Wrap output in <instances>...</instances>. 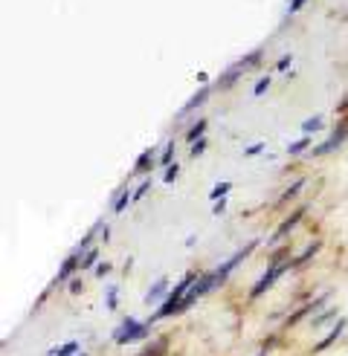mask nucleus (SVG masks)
<instances>
[{
	"label": "nucleus",
	"mask_w": 348,
	"mask_h": 356,
	"mask_svg": "<svg viewBox=\"0 0 348 356\" xmlns=\"http://www.w3.org/2000/svg\"><path fill=\"white\" fill-rule=\"evenodd\" d=\"M191 284H195V275H183V278L177 281V287H174V290L168 293V298H166L163 305H160V310H157V313L148 318V325L160 322V318H166V316H171V313H180V305H183V298L189 296Z\"/></svg>",
	"instance_id": "obj_1"
},
{
	"label": "nucleus",
	"mask_w": 348,
	"mask_h": 356,
	"mask_svg": "<svg viewBox=\"0 0 348 356\" xmlns=\"http://www.w3.org/2000/svg\"><path fill=\"white\" fill-rule=\"evenodd\" d=\"M148 333H151V325L148 322H139V318L128 316V318H122V325L113 330V342L116 345H131V342L145 339Z\"/></svg>",
	"instance_id": "obj_2"
},
{
	"label": "nucleus",
	"mask_w": 348,
	"mask_h": 356,
	"mask_svg": "<svg viewBox=\"0 0 348 356\" xmlns=\"http://www.w3.org/2000/svg\"><path fill=\"white\" fill-rule=\"evenodd\" d=\"M287 266H290V264H285V261H273V264L267 266V273H264V275H261V278L255 281V287H253V293H250V296H253V298L264 296V293L273 287V284H276V278H278V275H282V273L287 270Z\"/></svg>",
	"instance_id": "obj_3"
},
{
	"label": "nucleus",
	"mask_w": 348,
	"mask_h": 356,
	"mask_svg": "<svg viewBox=\"0 0 348 356\" xmlns=\"http://www.w3.org/2000/svg\"><path fill=\"white\" fill-rule=\"evenodd\" d=\"M255 246H258V241H253V243H250L247 249H241V252H235V255H232L230 261H226V264H221V266H218V270H215V278H218V284H221V281H223L226 275H230V273L235 270V266H238V264H241L244 258H247V255L253 252V249H255Z\"/></svg>",
	"instance_id": "obj_4"
},
{
	"label": "nucleus",
	"mask_w": 348,
	"mask_h": 356,
	"mask_svg": "<svg viewBox=\"0 0 348 356\" xmlns=\"http://www.w3.org/2000/svg\"><path fill=\"white\" fill-rule=\"evenodd\" d=\"M345 136H348V124H340V131H337V134H331V139L322 142V145L317 148V154H319V156H322V154H331L334 148L342 145V139H345Z\"/></svg>",
	"instance_id": "obj_5"
},
{
	"label": "nucleus",
	"mask_w": 348,
	"mask_h": 356,
	"mask_svg": "<svg viewBox=\"0 0 348 356\" xmlns=\"http://www.w3.org/2000/svg\"><path fill=\"white\" fill-rule=\"evenodd\" d=\"M345 325H348L345 318H340V322H337L334 327H331V333L325 336V339H322V342H317V345H313V353H322V350H325V348H328L331 342H337L340 336H342V330H345Z\"/></svg>",
	"instance_id": "obj_6"
},
{
	"label": "nucleus",
	"mask_w": 348,
	"mask_h": 356,
	"mask_svg": "<svg viewBox=\"0 0 348 356\" xmlns=\"http://www.w3.org/2000/svg\"><path fill=\"white\" fill-rule=\"evenodd\" d=\"M302 215H305V209H296V211H293V215H290V218H287V220H285V223H282V226H278V229H276V232H273V241H270V243H276V241H282V238H285V235L290 232V229H293L296 223H299V218H302Z\"/></svg>",
	"instance_id": "obj_7"
},
{
	"label": "nucleus",
	"mask_w": 348,
	"mask_h": 356,
	"mask_svg": "<svg viewBox=\"0 0 348 356\" xmlns=\"http://www.w3.org/2000/svg\"><path fill=\"white\" fill-rule=\"evenodd\" d=\"M79 266H81V255H79V252H73V255H70V258L64 261V266H61V270H58L56 281H67L70 275H73V273L79 270Z\"/></svg>",
	"instance_id": "obj_8"
},
{
	"label": "nucleus",
	"mask_w": 348,
	"mask_h": 356,
	"mask_svg": "<svg viewBox=\"0 0 348 356\" xmlns=\"http://www.w3.org/2000/svg\"><path fill=\"white\" fill-rule=\"evenodd\" d=\"M206 96H209V84H203L200 87V90L195 93V96H191L186 104H183V108H180V116H186V113H191V111H195V108H200V104L206 102Z\"/></svg>",
	"instance_id": "obj_9"
},
{
	"label": "nucleus",
	"mask_w": 348,
	"mask_h": 356,
	"mask_svg": "<svg viewBox=\"0 0 348 356\" xmlns=\"http://www.w3.org/2000/svg\"><path fill=\"white\" fill-rule=\"evenodd\" d=\"M166 350H168V339H166V336H160V339H154L139 356H166Z\"/></svg>",
	"instance_id": "obj_10"
},
{
	"label": "nucleus",
	"mask_w": 348,
	"mask_h": 356,
	"mask_svg": "<svg viewBox=\"0 0 348 356\" xmlns=\"http://www.w3.org/2000/svg\"><path fill=\"white\" fill-rule=\"evenodd\" d=\"M168 290V281L166 278H160V281H157L154 284V287L148 290V296H145V301H148V305H157V301H160L163 298V293Z\"/></svg>",
	"instance_id": "obj_11"
},
{
	"label": "nucleus",
	"mask_w": 348,
	"mask_h": 356,
	"mask_svg": "<svg viewBox=\"0 0 348 356\" xmlns=\"http://www.w3.org/2000/svg\"><path fill=\"white\" fill-rule=\"evenodd\" d=\"M128 203H134V191H131V188H122L119 197H116V203H113V211H116V215H122V211L128 209Z\"/></svg>",
	"instance_id": "obj_12"
},
{
	"label": "nucleus",
	"mask_w": 348,
	"mask_h": 356,
	"mask_svg": "<svg viewBox=\"0 0 348 356\" xmlns=\"http://www.w3.org/2000/svg\"><path fill=\"white\" fill-rule=\"evenodd\" d=\"M47 356H79V342L70 339V342H64L61 348H52Z\"/></svg>",
	"instance_id": "obj_13"
},
{
	"label": "nucleus",
	"mask_w": 348,
	"mask_h": 356,
	"mask_svg": "<svg viewBox=\"0 0 348 356\" xmlns=\"http://www.w3.org/2000/svg\"><path fill=\"white\" fill-rule=\"evenodd\" d=\"M319 246H322L319 241H313V243H310V246L305 249V252H302L299 258H293V261H290V266H305V261H308V258H313V255L319 252Z\"/></svg>",
	"instance_id": "obj_14"
},
{
	"label": "nucleus",
	"mask_w": 348,
	"mask_h": 356,
	"mask_svg": "<svg viewBox=\"0 0 348 356\" xmlns=\"http://www.w3.org/2000/svg\"><path fill=\"white\" fill-rule=\"evenodd\" d=\"M154 163V148H148V151H143L139 154V159H136V165H134V171L136 174H145V168Z\"/></svg>",
	"instance_id": "obj_15"
},
{
	"label": "nucleus",
	"mask_w": 348,
	"mask_h": 356,
	"mask_svg": "<svg viewBox=\"0 0 348 356\" xmlns=\"http://www.w3.org/2000/svg\"><path fill=\"white\" fill-rule=\"evenodd\" d=\"M230 188H232V183H226V180H223V183H218V186L212 188V194H209V200H212V203L223 200V197H226V191H230Z\"/></svg>",
	"instance_id": "obj_16"
},
{
	"label": "nucleus",
	"mask_w": 348,
	"mask_h": 356,
	"mask_svg": "<svg viewBox=\"0 0 348 356\" xmlns=\"http://www.w3.org/2000/svg\"><path fill=\"white\" fill-rule=\"evenodd\" d=\"M96 258H99V249L90 246V249H87V252L81 255V270H90V266L96 264Z\"/></svg>",
	"instance_id": "obj_17"
},
{
	"label": "nucleus",
	"mask_w": 348,
	"mask_h": 356,
	"mask_svg": "<svg viewBox=\"0 0 348 356\" xmlns=\"http://www.w3.org/2000/svg\"><path fill=\"white\" fill-rule=\"evenodd\" d=\"M203 131H206V122H203V119H200V122H198V124H195V128H191V131H189V134H186V139H189V142H191V145H195V142H198V139H203Z\"/></svg>",
	"instance_id": "obj_18"
},
{
	"label": "nucleus",
	"mask_w": 348,
	"mask_h": 356,
	"mask_svg": "<svg viewBox=\"0 0 348 356\" xmlns=\"http://www.w3.org/2000/svg\"><path fill=\"white\" fill-rule=\"evenodd\" d=\"M308 145H310V136H302L299 142H290V145H287V154H290V156H296V154H302Z\"/></svg>",
	"instance_id": "obj_19"
},
{
	"label": "nucleus",
	"mask_w": 348,
	"mask_h": 356,
	"mask_svg": "<svg viewBox=\"0 0 348 356\" xmlns=\"http://www.w3.org/2000/svg\"><path fill=\"white\" fill-rule=\"evenodd\" d=\"M319 128H322V119H319V116L302 122V134H305V136H310V131H319Z\"/></svg>",
	"instance_id": "obj_20"
},
{
	"label": "nucleus",
	"mask_w": 348,
	"mask_h": 356,
	"mask_svg": "<svg viewBox=\"0 0 348 356\" xmlns=\"http://www.w3.org/2000/svg\"><path fill=\"white\" fill-rule=\"evenodd\" d=\"M148 188H151V180H143V183L136 186V191H134V200H143L145 194H148Z\"/></svg>",
	"instance_id": "obj_21"
},
{
	"label": "nucleus",
	"mask_w": 348,
	"mask_h": 356,
	"mask_svg": "<svg viewBox=\"0 0 348 356\" xmlns=\"http://www.w3.org/2000/svg\"><path fill=\"white\" fill-rule=\"evenodd\" d=\"M177 171H180V168H177V163L168 165V168H166V174H163V180H166V183H174V180H177Z\"/></svg>",
	"instance_id": "obj_22"
},
{
	"label": "nucleus",
	"mask_w": 348,
	"mask_h": 356,
	"mask_svg": "<svg viewBox=\"0 0 348 356\" xmlns=\"http://www.w3.org/2000/svg\"><path fill=\"white\" fill-rule=\"evenodd\" d=\"M171 154H174V142H168V145H166V151H163V156H160V163L168 168L171 165Z\"/></svg>",
	"instance_id": "obj_23"
},
{
	"label": "nucleus",
	"mask_w": 348,
	"mask_h": 356,
	"mask_svg": "<svg viewBox=\"0 0 348 356\" xmlns=\"http://www.w3.org/2000/svg\"><path fill=\"white\" fill-rule=\"evenodd\" d=\"M302 186H305V180H296V183H293V186L285 191V197H282V200H290V197H296V191H299Z\"/></svg>",
	"instance_id": "obj_24"
},
{
	"label": "nucleus",
	"mask_w": 348,
	"mask_h": 356,
	"mask_svg": "<svg viewBox=\"0 0 348 356\" xmlns=\"http://www.w3.org/2000/svg\"><path fill=\"white\" fill-rule=\"evenodd\" d=\"M267 87H270V79H261L255 87H253V96H261V93H267Z\"/></svg>",
	"instance_id": "obj_25"
},
{
	"label": "nucleus",
	"mask_w": 348,
	"mask_h": 356,
	"mask_svg": "<svg viewBox=\"0 0 348 356\" xmlns=\"http://www.w3.org/2000/svg\"><path fill=\"white\" fill-rule=\"evenodd\" d=\"M203 151H206V139H198L195 145H191V156H200Z\"/></svg>",
	"instance_id": "obj_26"
},
{
	"label": "nucleus",
	"mask_w": 348,
	"mask_h": 356,
	"mask_svg": "<svg viewBox=\"0 0 348 356\" xmlns=\"http://www.w3.org/2000/svg\"><path fill=\"white\" fill-rule=\"evenodd\" d=\"M108 310H116V287H108Z\"/></svg>",
	"instance_id": "obj_27"
},
{
	"label": "nucleus",
	"mask_w": 348,
	"mask_h": 356,
	"mask_svg": "<svg viewBox=\"0 0 348 356\" xmlns=\"http://www.w3.org/2000/svg\"><path fill=\"white\" fill-rule=\"evenodd\" d=\"M331 316H334V310H328V313L317 316V318H313V327H319V325H325V322H328V318H331Z\"/></svg>",
	"instance_id": "obj_28"
},
{
	"label": "nucleus",
	"mask_w": 348,
	"mask_h": 356,
	"mask_svg": "<svg viewBox=\"0 0 348 356\" xmlns=\"http://www.w3.org/2000/svg\"><path fill=\"white\" fill-rule=\"evenodd\" d=\"M261 151H264V145H261V142H255V145H250L244 154H247V156H255V154H261Z\"/></svg>",
	"instance_id": "obj_29"
},
{
	"label": "nucleus",
	"mask_w": 348,
	"mask_h": 356,
	"mask_svg": "<svg viewBox=\"0 0 348 356\" xmlns=\"http://www.w3.org/2000/svg\"><path fill=\"white\" fill-rule=\"evenodd\" d=\"M111 273V264H99L96 266V275H108Z\"/></svg>",
	"instance_id": "obj_30"
},
{
	"label": "nucleus",
	"mask_w": 348,
	"mask_h": 356,
	"mask_svg": "<svg viewBox=\"0 0 348 356\" xmlns=\"http://www.w3.org/2000/svg\"><path fill=\"white\" fill-rule=\"evenodd\" d=\"M302 3H305V0H290V15H293V12H299Z\"/></svg>",
	"instance_id": "obj_31"
},
{
	"label": "nucleus",
	"mask_w": 348,
	"mask_h": 356,
	"mask_svg": "<svg viewBox=\"0 0 348 356\" xmlns=\"http://www.w3.org/2000/svg\"><path fill=\"white\" fill-rule=\"evenodd\" d=\"M79 290H81V281L73 278V281H70V293H79Z\"/></svg>",
	"instance_id": "obj_32"
},
{
	"label": "nucleus",
	"mask_w": 348,
	"mask_h": 356,
	"mask_svg": "<svg viewBox=\"0 0 348 356\" xmlns=\"http://www.w3.org/2000/svg\"><path fill=\"white\" fill-rule=\"evenodd\" d=\"M255 356H264V350H261V353H255Z\"/></svg>",
	"instance_id": "obj_33"
},
{
	"label": "nucleus",
	"mask_w": 348,
	"mask_h": 356,
	"mask_svg": "<svg viewBox=\"0 0 348 356\" xmlns=\"http://www.w3.org/2000/svg\"><path fill=\"white\" fill-rule=\"evenodd\" d=\"M79 356H87V353H79Z\"/></svg>",
	"instance_id": "obj_34"
}]
</instances>
